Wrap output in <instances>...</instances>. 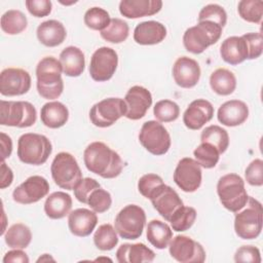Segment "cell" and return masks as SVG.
Here are the masks:
<instances>
[{
  "mask_svg": "<svg viewBox=\"0 0 263 263\" xmlns=\"http://www.w3.org/2000/svg\"><path fill=\"white\" fill-rule=\"evenodd\" d=\"M126 104L120 98H108L95 104L89 111L90 122L98 127H109L125 116Z\"/></svg>",
  "mask_w": 263,
  "mask_h": 263,
  "instance_id": "obj_11",
  "label": "cell"
},
{
  "mask_svg": "<svg viewBox=\"0 0 263 263\" xmlns=\"http://www.w3.org/2000/svg\"><path fill=\"white\" fill-rule=\"evenodd\" d=\"M174 182L184 192H194L200 185L202 180V172L199 163L191 158H182L174 172Z\"/></svg>",
  "mask_w": 263,
  "mask_h": 263,
  "instance_id": "obj_14",
  "label": "cell"
},
{
  "mask_svg": "<svg viewBox=\"0 0 263 263\" xmlns=\"http://www.w3.org/2000/svg\"><path fill=\"white\" fill-rule=\"evenodd\" d=\"M196 211L192 206L182 205L172 216L170 223L173 230L182 232L190 229L196 220Z\"/></svg>",
  "mask_w": 263,
  "mask_h": 263,
  "instance_id": "obj_38",
  "label": "cell"
},
{
  "mask_svg": "<svg viewBox=\"0 0 263 263\" xmlns=\"http://www.w3.org/2000/svg\"><path fill=\"white\" fill-rule=\"evenodd\" d=\"M118 66L117 52L107 46L98 48L90 58L89 75L98 82L110 80Z\"/></svg>",
  "mask_w": 263,
  "mask_h": 263,
  "instance_id": "obj_12",
  "label": "cell"
},
{
  "mask_svg": "<svg viewBox=\"0 0 263 263\" xmlns=\"http://www.w3.org/2000/svg\"><path fill=\"white\" fill-rule=\"evenodd\" d=\"M100 183L92 179V178H83L81 181L76 185L74 190V196L75 198L81 202V203H87V199L89 194L97 188H100Z\"/></svg>",
  "mask_w": 263,
  "mask_h": 263,
  "instance_id": "obj_46",
  "label": "cell"
},
{
  "mask_svg": "<svg viewBox=\"0 0 263 263\" xmlns=\"http://www.w3.org/2000/svg\"><path fill=\"white\" fill-rule=\"evenodd\" d=\"M200 141L201 143L212 144L222 154L229 146V135L226 129L219 125H210L201 132Z\"/></svg>",
  "mask_w": 263,
  "mask_h": 263,
  "instance_id": "obj_35",
  "label": "cell"
},
{
  "mask_svg": "<svg viewBox=\"0 0 263 263\" xmlns=\"http://www.w3.org/2000/svg\"><path fill=\"white\" fill-rule=\"evenodd\" d=\"M153 114L159 122H172L179 117L180 108L174 101L161 100L155 104Z\"/></svg>",
  "mask_w": 263,
  "mask_h": 263,
  "instance_id": "obj_42",
  "label": "cell"
},
{
  "mask_svg": "<svg viewBox=\"0 0 263 263\" xmlns=\"http://www.w3.org/2000/svg\"><path fill=\"white\" fill-rule=\"evenodd\" d=\"M98 224L96 212L88 209H76L68 215V227L70 232L79 237L88 236Z\"/></svg>",
  "mask_w": 263,
  "mask_h": 263,
  "instance_id": "obj_21",
  "label": "cell"
},
{
  "mask_svg": "<svg viewBox=\"0 0 263 263\" xmlns=\"http://www.w3.org/2000/svg\"><path fill=\"white\" fill-rule=\"evenodd\" d=\"M139 141L141 145L153 155H163L171 148V136L167 129L156 120H149L143 123Z\"/></svg>",
  "mask_w": 263,
  "mask_h": 263,
  "instance_id": "obj_10",
  "label": "cell"
},
{
  "mask_svg": "<svg viewBox=\"0 0 263 263\" xmlns=\"http://www.w3.org/2000/svg\"><path fill=\"white\" fill-rule=\"evenodd\" d=\"M63 68L55 58L45 57L39 61L36 67L37 90L46 100L58 99L64 90L62 79Z\"/></svg>",
  "mask_w": 263,
  "mask_h": 263,
  "instance_id": "obj_2",
  "label": "cell"
},
{
  "mask_svg": "<svg viewBox=\"0 0 263 263\" xmlns=\"http://www.w3.org/2000/svg\"><path fill=\"white\" fill-rule=\"evenodd\" d=\"M210 85L212 90L217 95L229 96L236 88V78L228 69L219 68L211 74Z\"/></svg>",
  "mask_w": 263,
  "mask_h": 263,
  "instance_id": "obj_32",
  "label": "cell"
},
{
  "mask_svg": "<svg viewBox=\"0 0 263 263\" xmlns=\"http://www.w3.org/2000/svg\"><path fill=\"white\" fill-rule=\"evenodd\" d=\"M93 243L101 251H111L118 243V236L111 224L100 225L93 234Z\"/></svg>",
  "mask_w": 263,
  "mask_h": 263,
  "instance_id": "obj_37",
  "label": "cell"
},
{
  "mask_svg": "<svg viewBox=\"0 0 263 263\" xmlns=\"http://www.w3.org/2000/svg\"><path fill=\"white\" fill-rule=\"evenodd\" d=\"M86 168L104 179L118 177L123 168V161L119 154L103 142L90 143L83 152Z\"/></svg>",
  "mask_w": 263,
  "mask_h": 263,
  "instance_id": "obj_1",
  "label": "cell"
},
{
  "mask_svg": "<svg viewBox=\"0 0 263 263\" xmlns=\"http://www.w3.org/2000/svg\"><path fill=\"white\" fill-rule=\"evenodd\" d=\"M249 117V107L240 100H230L223 103L217 113L220 123L225 126H237L242 124Z\"/></svg>",
  "mask_w": 263,
  "mask_h": 263,
  "instance_id": "obj_22",
  "label": "cell"
},
{
  "mask_svg": "<svg viewBox=\"0 0 263 263\" xmlns=\"http://www.w3.org/2000/svg\"><path fill=\"white\" fill-rule=\"evenodd\" d=\"M0 24L4 33L8 35H16L26 30L28 20L21 10L10 9L3 13Z\"/></svg>",
  "mask_w": 263,
  "mask_h": 263,
  "instance_id": "obj_34",
  "label": "cell"
},
{
  "mask_svg": "<svg viewBox=\"0 0 263 263\" xmlns=\"http://www.w3.org/2000/svg\"><path fill=\"white\" fill-rule=\"evenodd\" d=\"M129 34L127 23L121 18H111L109 26L101 31V37L110 43H121L125 41Z\"/></svg>",
  "mask_w": 263,
  "mask_h": 263,
  "instance_id": "obj_36",
  "label": "cell"
},
{
  "mask_svg": "<svg viewBox=\"0 0 263 263\" xmlns=\"http://www.w3.org/2000/svg\"><path fill=\"white\" fill-rule=\"evenodd\" d=\"M49 192L48 181L41 176L29 177L12 192V199L21 204H31L45 197Z\"/></svg>",
  "mask_w": 263,
  "mask_h": 263,
  "instance_id": "obj_15",
  "label": "cell"
},
{
  "mask_svg": "<svg viewBox=\"0 0 263 263\" xmlns=\"http://www.w3.org/2000/svg\"><path fill=\"white\" fill-rule=\"evenodd\" d=\"M195 160L204 168H213L220 159V152L210 143H201L193 151Z\"/></svg>",
  "mask_w": 263,
  "mask_h": 263,
  "instance_id": "obj_40",
  "label": "cell"
},
{
  "mask_svg": "<svg viewBox=\"0 0 263 263\" xmlns=\"http://www.w3.org/2000/svg\"><path fill=\"white\" fill-rule=\"evenodd\" d=\"M28 11L35 17H43L51 12L52 3L49 0H26Z\"/></svg>",
  "mask_w": 263,
  "mask_h": 263,
  "instance_id": "obj_50",
  "label": "cell"
},
{
  "mask_svg": "<svg viewBox=\"0 0 263 263\" xmlns=\"http://www.w3.org/2000/svg\"><path fill=\"white\" fill-rule=\"evenodd\" d=\"M200 67L198 63L188 57H180L173 66V78L182 88L194 87L200 79Z\"/></svg>",
  "mask_w": 263,
  "mask_h": 263,
  "instance_id": "obj_19",
  "label": "cell"
},
{
  "mask_svg": "<svg viewBox=\"0 0 263 263\" xmlns=\"http://www.w3.org/2000/svg\"><path fill=\"white\" fill-rule=\"evenodd\" d=\"M237 12L243 21L260 24L263 15V2L261 0H241L238 2Z\"/></svg>",
  "mask_w": 263,
  "mask_h": 263,
  "instance_id": "obj_39",
  "label": "cell"
},
{
  "mask_svg": "<svg viewBox=\"0 0 263 263\" xmlns=\"http://www.w3.org/2000/svg\"><path fill=\"white\" fill-rule=\"evenodd\" d=\"M60 63L65 75L69 77L80 76L85 68V58L82 50L76 46H68L60 53Z\"/></svg>",
  "mask_w": 263,
  "mask_h": 263,
  "instance_id": "obj_28",
  "label": "cell"
},
{
  "mask_svg": "<svg viewBox=\"0 0 263 263\" xmlns=\"http://www.w3.org/2000/svg\"><path fill=\"white\" fill-rule=\"evenodd\" d=\"M29 72L21 68H6L0 74V92L5 97L27 93L31 88Z\"/></svg>",
  "mask_w": 263,
  "mask_h": 263,
  "instance_id": "obj_16",
  "label": "cell"
},
{
  "mask_svg": "<svg viewBox=\"0 0 263 263\" xmlns=\"http://www.w3.org/2000/svg\"><path fill=\"white\" fill-rule=\"evenodd\" d=\"M209 21L224 28L227 23V13L225 9L218 4H208L201 8L198 13V22Z\"/></svg>",
  "mask_w": 263,
  "mask_h": 263,
  "instance_id": "obj_44",
  "label": "cell"
},
{
  "mask_svg": "<svg viewBox=\"0 0 263 263\" xmlns=\"http://www.w3.org/2000/svg\"><path fill=\"white\" fill-rule=\"evenodd\" d=\"M3 263H29V257L22 249L8 251L3 257Z\"/></svg>",
  "mask_w": 263,
  "mask_h": 263,
  "instance_id": "obj_51",
  "label": "cell"
},
{
  "mask_svg": "<svg viewBox=\"0 0 263 263\" xmlns=\"http://www.w3.org/2000/svg\"><path fill=\"white\" fill-rule=\"evenodd\" d=\"M13 181V173L9 166L6 165L5 161H1V177H0V188L4 189L11 185Z\"/></svg>",
  "mask_w": 263,
  "mask_h": 263,
  "instance_id": "obj_52",
  "label": "cell"
},
{
  "mask_svg": "<svg viewBox=\"0 0 263 263\" xmlns=\"http://www.w3.org/2000/svg\"><path fill=\"white\" fill-rule=\"evenodd\" d=\"M163 184V180L160 176L156 174H146L140 178L138 182V190L144 197L150 199L156 190Z\"/></svg>",
  "mask_w": 263,
  "mask_h": 263,
  "instance_id": "obj_45",
  "label": "cell"
},
{
  "mask_svg": "<svg viewBox=\"0 0 263 263\" xmlns=\"http://www.w3.org/2000/svg\"><path fill=\"white\" fill-rule=\"evenodd\" d=\"M222 29V27L213 22H198L197 25L188 28L183 35L185 49L194 54L203 52L220 39Z\"/></svg>",
  "mask_w": 263,
  "mask_h": 263,
  "instance_id": "obj_6",
  "label": "cell"
},
{
  "mask_svg": "<svg viewBox=\"0 0 263 263\" xmlns=\"http://www.w3.org/2000/svg\"><path fill=\"white\" fill-rule=\"evenodd\" d=\"M172 258L181 263H202L205 251L202 246L186 235H176L168 243Z\"/></svg>",
  "mask_w": 263,
  "mask_h": 263,
  "instance_id": "obj_13",
  "label": "cell"
},
{
  "mask_svg": "<svg viewBox=\"0 0 263 263\" xmlns=\"http://www.w3.org/2000/svg\"><path fill=\"white\" fill-rule=\"evenodd\" d=\"M155 253L142 242L123 243L116 251V259L119 263L152 262Z\"/></svg>",
  "mask_w": 263,
  "mask_h": 263,
  "instance_id": "obj_27",
  "label": "cell"
},
{
  "mask_svg": "<svg viewBox=\"0 0 263 263\" xmlns=\"http://www.w3.org/2000/svg\"><path fill=\"white\" fill-rule=\"evenodd\" d=\"M166 36V28L159 22L147 21L138 24L134 30V40L141 45L158 44Z\"/></svg>",
  "mask_w": 263,
  "mask_h": 263,
  "instance_id": "obj_25",
  "label": "cell"
},
{
  "mask_svg": "<svg viewBox=\"0 0 263 263\" xmlns=\"http://www.w3.org/2000/svg\"><path fill=\"white\" fill-rule=\"evenodd\" d=\"M86 204H88L90 209L98 214L105 213L112 204L111 194L101 187L97 188L89 194Z\"/></svg>",
  "mask_w": 263,
  "mask_h": 263,
  "instance_id": "obj_43",
  "label": "cell"
},
{
  "mask_svg": "<svg viewBox=\"0 0 263 263\" xmlns=\"http://www.w3.org/2000/svg\"><path fill=\"white\" fill-rule=\"evenodd\" d=\"M37 120L36 108L26 101H0V124L30 127Z\"/></svg>",
  "mask_w": 263,
  "mask_h": 263,
  "instance_id": "obj_7",
  "label": "cell"
},
{
  "mask_svg": "<svg viewBox=\"0 0 263 263\" xmlns=\"http://www.w3.org/2000/svg\"><path fill=\"white\" fill-rule=\"evenodd\" d=\"M41 122L49 128H59L69 119V110L61 102L53 101L44 104L40 111Z\"/></svg>",
  "mask_w": 263,
  "mask_h": 263,
  "instance_id": "obj_29",
  "label": "cell"
},
{
  "mask_svg": "<svg viewBox=\"0 0 263 263\" xmlns=\"http://www.w3.org/2000/svg\"><path fill=\"white\" fill-rule=\"evenodd\" d=\"M234 261L245 263H260L261 254L259 249L254 246H242L236 250L234 254Z\"/></svg>",
  "mask_w": 263,
  "mask_h": 263,
  "instance_id": "obj_48",
  "label": "cell"
},
{
  "mask_svg": "<svg viewBox=\"0 0 263 263\" xmlns=\"http://www.w3.org/2000/svg\"><path fill=\"white\" fill-rule=\"evenodd\" d=\"M242 37L246 39L249 49V58L248 60L258 59L262 54L263 45H262V34L261 33H247L243 34Z\"/></svg>",
  "mask_w": 263,
  "mask_h": 263,
  "instance_id": "obj_49",
  "label": "cell"
},
{
  "mask_svg": "<svg viewBox=\"0 0 263 263\" xmlns=\"http://www.w3.org/2000/svg\"><path fill=\"white\" fill-rule=\"evenodd\" d=\"M145 224V211L137 204H127L121 209L114 222L116 232L124 239L139 238L143 233Z\"/></svg>",
  "mask_w": 263,
  "mask_h": 263,
  "instance_id": "obj_9",
  "label": "cell"
},
{
  "mask_svg": "<svg viewBox=\"0 0 263 263\" xmlns=\"http://www.w3.org/2000/svg\"><path fill=\"white\" fill-rule=\"evenodd\" d=\"M4 240L11 249H26L32 240V232L27 225L15 223L5 232Z\"/></svg>",
  "mask_w": 263,
  "mask_h": 263,
  "instance_id": "obj_33",
  "label": "cell"
},
{
  "mask_svg": "<svg viewBox=\"0 0 263 263\" xmlns=\"http://www.w3.org/2000/svg\"><path fill=\"white\" fill-rule=\"evenodd\" d=\"M50 173L54 183L66 190H73L82 179V173L76 158L68 152H60L54 156Z\"/></svg>",
  "mask_w": 263,
  "mask_h": 263,
  "instance_id": "obj_8",
  "label": "cell"
},
{
  "mask_svg": "<svg viewBox=\"0 0 263 263\" xmlns=\"http://www.w3.org/2000/svg\"><path fill=\"white\" fill-rule=\"evenodd\" d=\"M147 239L158 250H163L168 247L173 238V230L165 223L160 220H151L147 226Z\"/></svg>",
  "mask_w": 263,
  "mask_h": 263,
  "instance_id": "obj_31",
  "label": "cell"
},
{
  "mask_svg": "<svg viewBox=\"0 0 263 263\" xmlns=\"http://www.w3.org/2000/svg\"><path fill=\"white\" fill-rule=\"evenodd\" d=\"M220 55L224 62L232 66L241 64L249 58V49L242 36H230L220 46Z\"/></svg>",
  "mask_w": 263,
  "mask_h": 263,
  "instance_id": "obj_24",
  "label": "cell"
},
{
  "mask_svg": "<svg viewBox=\"0 0 263 263\" xmlns=\"http://www.w3.org/2000/svg\"><path fill=\"white\" fill-rule=\"evenodd\" d=\"M83 20L86 27L95 31H103L111 22L108 11L97 6L87 9L84 13Z\"/></svg>",
  "mask_w": 263,
  "mask_h": 263,
  "instance_id": "obj_41",
  "label": "cell"
},
{
  "mask_svg": "<svg viewBox=\"0 0 263 263\" xmlns=\"http://www.w3.org/2000/svg\"><path fill=\"white\" fill-rule=\"evenodd\" d=\"M214 116V107L212 103L204 99L192 101L183 114L185 126L192 130L200 129Z\"/></svg>",
  "mask_w": 263,
  "mask_h": 263,
  "instance_id": "obj_20",
  "label": "cell"
},
{
  "mask_svg": "<svg viewBox=\"0 0 263 263\" xmlns=\"http://www.w3.org/2000/svg\"><path fill=\"white\" fill-rule=\"evenodd\" d=\"M72 209V197L63 191L51 193L44 202V212L46 216L53 220L65 218Z\"/></svg>",
  "mask_w": 263,
  "mask_h": 263,
  "instance_id": "obj_30",
  "label": "cell"
},
{
  "mask_svg": "<svg viewBox=\"0 0 263 263\" xmlns=\"http://www.w3.org/2000/svg\"><path fill=\"white\" fill-rule=\"evenodd\" d=\"M153 208L167 222H170L175 212L184 205L181 197L172 187L163 184L150 198Z\"/></svg>",
  "mask_w": 263,
  "mask_h": 263,
  "instance_id": "obj_18",
  "label": "cell"
},
{
  "mask_svg": "<svg viewBox=\"0 0 263 263\" xmlns=\"http://www.w3.org/2000/svg\"><path fill=\"white\" fill-rule=\"evenodd\" d=\"M246 181L251 186L260 187L263 185V160L260 158L254 159L246 168Z\"/></svg>",
  "mask_w": 263,
  "mask_h": 263,
  "instance_id": "obj_47",
  "label": "cell"
},
{
  "mask_svg": "<svg viewBox=\"0 0 263 263\" xmlns=\"http://www.w3.org/2000/svg\"><path fill=\"white\" fill-rule=\"evenodd\" d=\"M48 260L54 261V260H53V258H51L48 254H44V255H43V257H40V258L37 260V262H40V261H41V262H42V261H48Z\"/></svg>",
  "mask_w": 263,
  "mask_h": 263,
  "instance_id": "obj_54",
  "label": "cell"
},
{
  "mask_svg": "<svg viewBox=\"0 0 263 263\" xmlns=\"http://www.w3.org/2000/svg\"><path fill=\"white\" fill-rule=\"evenodd\" d=\"M52 152V145L48 138L35 133L22 135L17 141L18 159L31 165L45 163Z\"/></svg>",
  "mask_w": 263,
  "mask_h": 263,
  "instance_id": "obj_3",
  "label": "cell"
},
{
  "mask_svg": "<svg viewBox=\"0 0 263 263\" xmlns=\"http://www.w3.org/2000/svg\"><path fill=\"white\" fill-rule=\"evenodd\" d=\"M1 136V158L5 160L7 157L10 156L12 152V141L9 136L4 133L0 134Z\"/></svg>",
  "mask_w": 263,
  "mask_h": 263,
  "instance_id": "obj_53",
  "label": "cell"
},
{
  "mask_svg": "<svg viewBox=\"0 0 263 263\" xmlns=\"http://www.w3.org/2000/svg\"><path fill=\"white\" fill-rule=\"evenodd\" d=\"M36 35L39 42L44 46L55 47L65 41L67 31L61 22L48 20L37 27Z\"/></svg>",
  "mask_w": 263,
  "mask_h": 263,
  "instance_id": "obj_26",
  "label": "cell"
},
{
  "mask_svg": "<svg viewBox=\"0 0 263 263\" xmlns=\"http://www.w3.org/2000/svg\"><path fill=\"white\" fill-rule=\"evenodd\" d=\"M124 102L126 104L125 117L130 120H139L146 115L151 107L152 95L146 87L135 85L127 90Z\"/></svg>",
  "mask_w": 263,
  "mask_h": 263,
  "instance_id": "obj_17",
  "label": "cell"
},
{
  "mask_svg": "<svg viewBox=\"0 0 263 263\" xmlns=\"http://www.w3.org/2000/svg\"><path fill=\"white\" fill-rule=\"evenodd\" d=\"M217 193L222 205L232 212L237 213L248 202L249 195L245 188V181L237 174H226L217 183Z\"/></svg>",
  "mask_w": 263,
  "mask_h": 263,
  "instance_id": "obj_4",
  "label": "cell"
},
{
  "mask_svg": "<svg viewBox=\"0 0 263 263\" xmlns=\"http://www.w3.org/2000/svg\"><path fill=\"white\" fill-rule=\"evenodd\" d=\"M246 209L238 211L234 218V231L242 239H255L262 230L263 209L259 200L254 197L248 199Z\"/></svg>",
  "mask_w": 263,
  "mask_h": 263,
  "instance_id": "obj_5",
  "label": "cell"
},
{
  "mask_svg": "<svg viewBox=\"0 0 263 263\" xmlns=\"http://www.w3.org/2000/svg\"><path fill=\"white\" fill-rule=\"evenodd\" d=\"M162 7L160 0H122L119 12L127 18H139L158 13Z\"/></svg>",
  "mask_w": 263,
  "mask_h": 263,
  "instance_id": "obj_23",
  "label": "cell"
}]
</instances>
